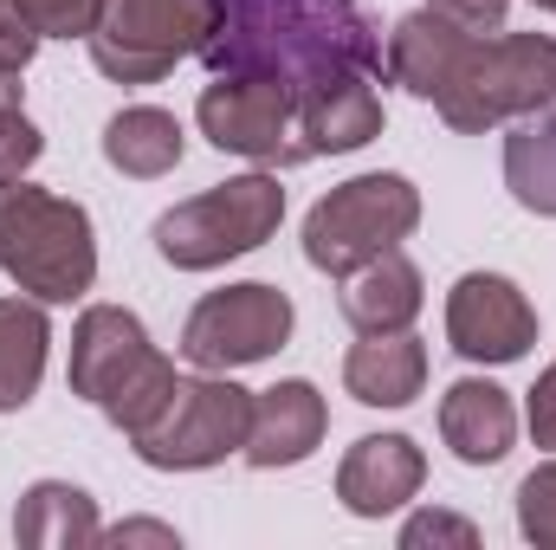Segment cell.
<instances>
[{"label": "cell", "mask_w": 556, "mask_h": 550, "mask_svg": "<svg viewBox=\"0 0 556 550\" xmlns=\"http://www.w3.org/2000/svg\"><path fill=\"white\" fill-rule=\"evenodd\" d=\"M214 78H266L298 104L337 78L382 72V33L356 0H207L201 52Z\"/></svg>", "instance_id": "obj_1"}, {"label": "cell", "mask_w": 556, "mask_h": 550, "mask_svg": "<svg viewBox=\"0 0 556 550\" xmlns=\"http://www.w3.org/2000/svg\"><path fill=\"white\" fill-rule=\"evenodd\" d=\"M0 273L39 304H72L98 278L91 214L65 195L0 182Z\"/></svg>", "instance_id": "obj_2"}, {"label": "cell", "mask_w": 556, "mask_h": 550, "mask_svg": "<svg viewBox=\"0 0 556 550\" xmlns=\"http://www.w3.org/2000/svg\"><path fill=\"white\" fill-rule=\"evenodd\" d=\"M556 104V39L551 33H479L459 78L433 104L453 130L485 137L505 117H531Z\"/></svg>", "instance_id": "obj_3"}, {"label": "cell", "mask_w": 556, "mask_h": 550, "mask_svg": "<svg viewBox=\"0 0 556 550\" xmlns=\"http://www.w3.org/2000/svg\"><path fill=\"white\" fill-rule=\"evenodd\" d=\"M278 221H285V188H278V175L253 168V175H233V182L168 208L149 240L175 273H214V266L266 247Z\"/></svg>", "instance_id": "obj_4"}, {"label": "cell", "mask_w": 556, "mask_h": 550, "mask_svg": "<svg viewBox=\"0 0 556 550\" xmlns=\"http://www.w3.org/2000/svg\"><path fill=\"white\" fill-rule=\"evenodd\" d=\"M420 227V188L408 175H350L304 214V260L330 278H350L356 266L382 260Z\"/></svg>", "instance_id": "obj_5"}, {"label": "cell", "mask_w": 556, "mask_h": 550, "mask_svg": "<svg viewBox=\"0 0 556 550\" xmlns=\"http://www.w3.org/2000/svg\"><path fill=\"white\" fill-rule=\"evenodd\" d=\"M247 427H253V389H240L220 370H201V376L175 383L168 409L142 434H130V447L155 473H201V466H220L227 453H240Z\"/></svg>", "instance_id": "obj_6"}, {"label": "cell", "mask_w": 556, "mask_h": 550, "mask_svg": "<svg viewBox=\"0 0 556 550\" xmlns=\"http://www.w3.org/2000/svg\"><path fill=\"white\" fill-rule=\"evenodd\" d=\"M207 39V0H104L91 65L117 85H155Z\"/></svg>", "instance_id": "obj_7"}, {"label": "cell", "mask_w": 556, "mask_h": 550, "mask_svg": "<svg viewBox=\"0 0 556 550\" xmlns=\"http://www.w3.org/2000/svg\"><path fill=\"white\" fill-rule=\"evenodd\" d=\"M285 337H291V298L278 291V285H260V278H247V285H220V291H207L194 311H188V324H181V357L194 363V370H247V363H266L273 350H285Z\"/></svg>", "instance_id": "obj_8"}, {"label": "cell", "mask_w": 556, "mask_h": 550, "mask_svg": "<svg viewBox=\"0 0 556 550\" xmlns=\"http://www.w3.org/2000/svg\"><path fill=\"white\" fill-rule=\"evenodd\" d=\"M201 137L227 155H253V162H298L291 130H298V98L266 78H214L194 104Z\"/></svg>", "instance_id": "obj_9"}, {"label": "cell", "mask_w": 556, "mask_h": 550, "mask_svg": "<svg viewBox=\"0 0 556 550\" xmlns=\"http://www.w3.org/2000/svg\"><path fill=\"white\" fill-rule=\"evenodd\" d=\"M446 343L466 363H518L538 343V311L505 273H466L446 291Z\"/></svg>", "instance_id": "obj_10"}, {"label": "cell", "mask_w": 556, "mask_h": 550, "mask_svg": "<svg viewBox=\"0 0 556 550\" xmlns=\"http://www.w3.org/2000/svg\"><path fill=\"white\" fill-rule=\"evenodd\" d=\"M149 357H155V343H149V330H142L137 311H124V304H91V311L78 317V330H72V396H85V402L104 409L117 389L137 383Z\"/></svg>", "instance_id": "obj_11"}, {"label": "cell", "mask_w": 556, "mask_h": 550, "mask_svg": "<svg viewBox=\"0 0 556 550\" xmlns=\"http://www.w3.org/2000/svg\"><path fill=\"white\" fill-rule=\"evenodd\" d=\"M420 479H427V453L408 434H363L337 466V499L356 518H389L420 492Z\"/></svg>", "instance_id": "obj_12"}, {"label": "cell", "mask_w": 556, "mask_h": 550, "mask_svg": "<svg viewBox=\"0 0 556 550\" xmlns=\"http://www.w3.org/2000/svg\"><path fill=\"white\" fill-rule=\"evenodd\" d=\"M472 39H479V33H466V26H453L446 13L420 7V13H408V20H395V33H389V46H382V72H389L408 98L440 104L446 85L459 78Z\"/></svg>", "instance_id": "obj_13"}, {"label": "cell", "mask_w": 556, "mask_h": 550, "mask_svg": "<svg viewBox=\"0 0 556 550\" xmlns=\"http://www.w3.org/2000/svg\"><path fill=\"white\" fill-rule=\"evenodd\" d=\"M324 427H330V409H324V396L304 383V376H291V383H278L266 396H253V427H247V466H260V473H278V466H304L317 447H324Z\"/></svg>", "instance_id": "obj_14"}, {"label": "cell", "mask_w": 556, "mask_h": 550, "mask_svg": "<svg viewBox=\"0 0 556 550\" xmlns=\"http://www.w3.org/2000/svg\"><path fill=\"white\" fill-rule=\"evenodd\" d=\"M376 137H382V98H376V78L356 72V78H337L298 104L291 149H298V162H311V155H350Z\"/></svg>", "instance_id": "obj_15"}, {"label": "cell", "mask_w": 556, "mask_h": 550, "mask_svg": "<svg viewBox=\"0 0 556 550\" xmlns=\"http://www.w3.org/2000/svg\"><path fill=\"white\" fill-rule=\"evenodd\" d=\"M440 440L453 447V460L466 466H498L518 440V409L498 383L485 376H466L440 396Z\"/></svg>", "instance_id": "obj_16"}, {"label": "cell", "mask_w": 556, "mask_h": 550, "mask_svg": "<svg viewBox=\"0 0 556 550\" xmlns=\"http://www.w3.org/2000/svg\"><path fill=\"white\" fill-rule=\"evenodd\" d=\"M420 304H427L420 266L408 253H395V247L343 278V317H350L363 337H395V330H408L420 317Z\"/></svg>", "instance_id": "obj_17"}, {"label": "cell", "mask_w": 556, "mask_h": 550, "mask_svg": "<svg viewBox=\"0 0 556 550\" xmlns=\"http://www.w3.org/2000/svg\"><path fill=\"white\" fill-rule=\"evenodd\" d=\"M343 389L363 409H408L427 389V343L395 330V337H363L343 357Z\"/></svg>", "instance_id": "obj_18"}, {"label": "cell", "mask_w": 556, "mask_h": 550, "mask_svg": "<svg viewBox=\"0 0 556 550\" xmlns=\"http://www.w3.org/2000/svg\"><path fill=\"white\" fill-rule=\"evenodd\" d=\"M98 505H91V492L85 486H72V479H39V486H26V499H20V512H13V538L26 550H85L98 545Z\"/></svg>", "instance_id": "obj_19"}, {"label": "cell", "mask_w": 556, "mask_h": 550, "mask_svg": "<svg viewBox=\"0 0 556 550\" xmlns=\"http://www.w3.org/2000/svg\"><path fill=\"white\" fill-rule=\"evenodd\" d=\"M181 149H188V137H181L175 111H162V104H130L104 124V162L117 175H137V182L168 175L181 162Z\"/></svg>", "instance_id": "obj_20"}, {"label": "cell", "mask_w": 556, "mask_h": 550, "mask_svg": "<svg viewBox=\"0 0 556 550\" xmlns=\"http://www.w3.org/2000/svg\"><path fill=\"white\" fill-rule=\"evenodd\" d=\"M46 343H52L46 304L39 298H0V414L26 409L39 396Z\"/></svg>", "instance_id": "obj_21"}, {"label": "cell", "mask_w": 556, "mask_h": 550, "mask_svg": "<svg viewBox=\"0 0 556 550\" xmlns=\"http://www.w3.org/2000/svg\"><path fill=\"white\" fill-rule=\"evenodd\" d=\"M505 188L518 208L556 221V104L518 117V130L505 137Z\"/></svg>", "instance_id": "obj_22"}, {"label": "cell", "mask_w": 556, "mask_h": 550, "mask_svg": "<svg viewBox=\"0 0 556 550\" xmlns=\"http://www.w3.org/2000/svg\"><path fill=\"white\" fill-rule=\"evenodd\" d=\"M175 383H181V376H175V363H168V357L155 350V357L142 363V376H137V383H130V389H117V396L104 402V414H111V427H117V434H142V427H149L155 414L168 409Z\"/></svg>", "instance_id": "obj_23"}, {"label": "cell", "mask_w": 556, "mask_h": 550, "mask_svg": "<svg viewBox=\"0 0 556 550\" xmlns=\"http://www.w3.org/2000/svg\"><path fill=\"white\" fill-rule=\"evenodd\" d=\"M518 532L538 550H556V460L525 473V486H518Z\"/></svg>", "instance_id": "obj_24"}, {"label": "cell", "mask_w": 556, "mask_h": 550, "mask_svg": "<svg viewBox=\"0 0 556 550\" xmlns=\"http://www.w3.org/2000/svg\"><path fill=\"white\" fill-rule=\"evenodd\" d=\"M39 39H91L104 20V0H20Z\"/></svg>", "instance_id": "obj_25"}, {"label": "cell", "mask_w": 556, "mask_h": 550, "mask_svg": "<svg viewBox=\"0 0 556 550\" xmlns=\"http://www.w3.org/2000/svg\"><path fill=\"white\" fill-rule=\"evenodd\" d=\"M427 545H453V550H472L479 545V525L459 518V512H415L402 525V550H427Z\"/></svg>", "instance_id": "obj_26"}, {"label": "cell", "mask_w": 556, "mask_h": 550, "mask_svg": "<svg viewBox=\"0 0 556 550\" xmlns=\"http://www.w3.org/2000/svg\"><path fill=\"white\" fill-rule=\"evenodd\" d=\"M46 137L26 124V111H0V182H20L33 162H39Z\"/></svg>", "instance_id": "obj_27"}, {"label": "cell", "mask_w": 556, "mask_h": 550, "mask_svg": "<svg viewBox=\"0 0 556 550\" xmlns=\"http://www.w3.org/2000/svg\"><path fill=\"white\" fill-rule=\"evenodd\" d=\"M33 52H39V33H33V20L20 13V0H0V65L26 72V65H33Z\"/></svg>", "instance_id": "obj_28"}, {"label": "cell", "mask_w": 556, "mask_h": 550, "mask_svg": "<svg viewBox=\"0 0 556 550\" xmlns=\"http://www.w3.org/2000/svg\"><path fill=\"white\" fill-rule=\"evenodd\" d=\"M433 13H446L453 26H466V33H505V7L511 0H427Z\"/></svg>", "instance_id": "obj_29"}, {"label": "cell", "mask_w": 556, "mask_h": 550, "mask_svg": "<svg viewBox=\"0 0 556 550\" xmlns=\"http://www.w3.org/2000/svg\"><path fill=\"white\" fill-rule=\"evenodd\" d=\"M525 421H531V440H538V447H556V363L538 376V389H531V402H525Z\"/></svg>", "instance_id": "obj_30"}, {"label": "cell", "mask_w": 556, "mask_h": 550, "mask_svg": "<svg viewBox=\"0 0 556 550\" xmlns=\"http://www.w3.org/2000/svg\"><path fill=\"white\" fill-rule=\"evenodd\" d=\"M98 545H168V550H175V532H168V525H155V518H130V525L98 532Z\"/></svg>", "instance_id": "obj_31"}, {"label": "cell", "mask_w": 556, "mask_h": 550, "mask_svg": "<svg viewBox=\"0 0 556 550\" xmlns=\"http://www.w3.org/2000/svg\"><path fill=\"white\" fill-rule=\"evenodd\" d=\"M20 98H26L20 72H13V65H0V111H20Z\"/></svg>", "instance_id": "obj_32"}, {"label": "cell", "mask_w": 556, "mask_h": 550, "mask_svg": "<svg viewBox=\"0 0 556 550\" xmlns=\"http://www.w3.org/2000/svg\"><path fill=\"white\" fill-rule=\"evenodd\" d=\"M531 7H544V13H556V0H531Z\"/></svg>", "instance_id": "obj_33"}]
</instances>
